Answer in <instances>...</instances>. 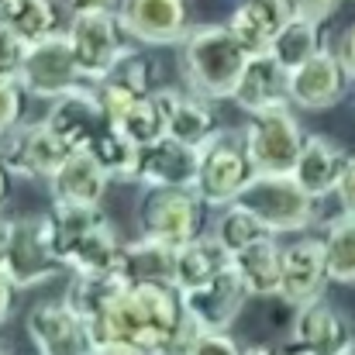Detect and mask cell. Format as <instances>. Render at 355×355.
I'll use <instances>...</instances> for the list:
<instances>
[{
	"mask_svg": "<svg viewBox=\"0 0 355 355\" xmlns=\"http://www.w3.org/2000/svg\"><path fill=\"white\" fill-rule=\"evenodd\" d=\"M187 331H190V321L183 314L180 290L166 283L128 286L118 304L101 321L90 324V335L97 345L118 342L145 355H176Z\"/></svg>",
	"mask_w": 355,
	"mask_h": 355,
	"instance_id": "cell-1",
	"label": "cell"
},
{
	"mask_svg": "<svg viewBox=\"0 0 355 355\" xmlns=\"http://www.w3.org/2000/svg\"><path fill=\"white\" fill-rule=\"evenodd\" d=\"M59 255L73 272H118L121 245L101 204H69L52 200L45 211Z\"/></svg>",
	"mask_w": 355,
	"mask_h": 355,
	"instance_id": "cell-2",
	"label": "cell"
},
{
	"mask_svg": "<svg viewBox=\"0 0 355 355\" xmlns=\"http://www.w3.org/2000/svg\"><path fill=\"white\" fill-rule=\"evenodd\" d=\"M180 62H183L187 87L193 94L221 101L235 94L248 52L238 45L228 24H200L190 28L187 38L180 42Z\"/></svg>",
	"mask_w": 355,
	"mask_h": 355,
	"instance_id": "cell-3",
	"label": "cell"
},
{
	"mask_svg": "<svg viewBox=\"0 0 355 355\" xmlns=\"http://www.w3.org/2000/svg\"><path fill=\"white\" fill-rule=\"evenodd\" d=\"M0 269L14 279V286H38L66 269L55 235H52V225H49V214L7 221Z\"/></svg>",
	"mask_w": 355,
	"mask_h": 355,
	"instance_id": "cell-4",
	"label": "cell"
},
{
	"mask_svg": "<svg viewBox=\"0 0 355 355\" xmlns=\"http://www.w3.org/2000/svg\"><path fill=\"white\" fill-rule=\"evenodd\" d=\"M238 204L248 207L272 235H286L314 221L318 197H311L293 180V173H255L252 183L238 193Z\"/></svg>",
	"mask_w": 355,
	"mask_h": 355,
	"instance_id": "cell-5",
	"label": "cell"
},
{
	"mask_svg": "<svg viewBox=\"0 0 355 355\" xmlns=\"http://www.w3.org/2000/svg\"><path fill=\"white\" fill-rule=\"evenodd\" d=\"M197 152H200V166H197V187H193V193L204 204H211V207L235 204L238 193L255 176V166H252V155L245 148L241 131H218Z\"/></svg>",
	"mask_w": 355,
	"mask_h": 355,
	"instance_id": "cell-6",
	"label": "cell"
},
{
	"mask_svg": "<svg viewBox=\"0 0 355 355\" xmlns=\"http://www.w3.org/2000/svg\"><path fill=\"white\" fill-rule=\"evenodd\" d=\"M17 80H21V87L31 97H45V101H55V97H66V94L94 87V80L80 69L66 31H55V35L28 45Z\"/></svg>",
	"mask_w": 355,
	"mask_h": 355,
	"instance_id": "cell-7",
	"label": "cell"
},
{
	"mask_svg": "<svg viewBox=\"0 0 355 355\" xmlns=\"http://www.w3.org/2000/svg\"><path fill=\"white\" fill-rule=\"evenodd\" d=\"M241 138H245L255 173H293L307 135L300 121L293 118L290 104H279V107L255 111L241 128Z\"/></svg>",
	"mask_w": 355,
	"mask_h": 355,
	"instance_id": "cell-8",
	"label": "cell"
},
{
	"mask_svg": "<svg viewBox=\"0 0 355 355\" xmlns=\"http://www.w3.org/2000/svg\"><path fill=\"white\" fill-rule=\"evenodd\" d=\"M69 145L42 121V124H14L10 131L0 135V166L17 173V176H35L49 180L66 159Z\"/></svg>",
	"mask_w": 355,
	"mask_h": 355,
	"instance_id": "cell-9",
	"label": "cell"
},
{
	"mask_svg": "<svg viewBox=\"0 0 355 355\" xmlns=\"http://www.w3.org/2000/svg\"><path fill=\"white\" fill-rule=\"evenodd\" d=\"M200 221H204V200L193 190L152 187V193L141 204V235L159 238L173 248L200 235Z\"/></svg>",
	"mask_w": 355,
	"mask_h": 355,
	"instance_id": "cell-10",
	"label": "cell"
},
{
	"mask_svg": "<svg viewBox=\"0 0 355 355\" xmlns=\"http://www.w3.org/2000/svg\"><path fill=\"white\" fill-rule=\"evenodd\" d=\"M124 28L118 21V10H80L73 14L66 38L76 52L80 69L97 83L124 52Z\"/></svg>",
	"mask_w": 355,
	"mask_h": 355,
	"instance_id": "cell-11",
	"label": "cell"
},
{
	"mask_svg": "<svg viewBox=\"0 0 355 355\" xmlns=\"http://www.w3.org/2000/svg\"><path fill=\"white\" fill-rule=\"evenodd\" d=\"M248 297L252 293H248V286L238 276L235 266H228L225 272H218L214 279H207L200 286L180 290L187 321L193 328H211V331H228L232 321L241 314V307H245Z\"/></svg>",
	"mask_w": 355,
	"mask_h": 355,
	"instance_id": "cell-12",
	"label": "cell"
},
{
	"mask_svg": "<svg viewBox=\"0 0 355 355\" xmlns=\"http://www.w3.org/2000/svg\"><path fill=\"white\" fill-rule=\"evenodd\" d=\"M349 80L352 76L342 66L338 52L321 49L314 59H307L304 66L290 69V76H286L290 104H297L304 111H328L349 94Z\"/></svg>",
	"mask_w": 355,
	"mask_h": 355,
	"instance_id": "cell-13",
	"label": "cell"
},
{
	"mask_svg": "<svg viewBox=\"0 0 355 355\" xmlns=\"http://www.w3.org/2000/svg\"><path fill=\"white\" fill-rule=\"evenodd\" d=\"M352 328L342 311H335L324 297L297 307L290 324V352L286 355H338L352 345Z\"/></svg>",
	"mask_w": 355,
	"mask_h": 355,
	"instance_id": "cell-14",
	"label": "cell"
},
{
	"mask_svg": "<svg viewBox=\"0 0 355 355\" xmlns=\"http://www.w3.org/2000/svg\"><path fill=\"white\" fill-rule=\"evenodd\" d=\"M121 28L145 45H176L190 31L187 0H118Z\"/></svg>",
	"mask_w": 355,
	"mask_h": 355,
	"instance_id": "cell-15",
	"label": "cell"
},
{
	"mask_svg": "<svg viewBox=\"0 0 355 355\" xmlns=\"http://www.w3.org/2000/svg\"><path fill=\"white\" fill-rule=\"evenodd\" d=\"M28 335L38 345V355H90L97 345L90 335V324L66 300L31 307Z\"/></svg>",
	"mask_w": 355,
	"mask_h": 355,
	"instance_id": "cell-16",
	"label": "cell"
},
{
	"mask_svg": "<svg viewBox=\"0 0 355 355\" xmlns=\"http://www.w3.org/2000/svg\"><path fill=\"white\" fill-rule=\"evenodd\" d=\"M197 166L200 152L173 135H162L148 145H138V162H135V180L148 187H180L193 190L197 187Z\"/></svg>",
	"mask_w": 355,
	"mask_h": 355,
	"instance_id": "cell-17",
	"label": "cell"
},
{
	"mask_svg": "<svg viewBox=\"0 0 355 355\" xmlns=\"http://www.w3.org/2000/svg\"><path fill=\"white\" fill-rule=\"evenodd\" d=\"M328 283H331V276H328V259H324L321 238H300V241L283 248L279 297L290 307H304V304L324 297Z\"/></svg>",
	"mask_w": 355,
	"mask_h": 355,
	"instance_id": "cell-18",
	"label": "cell"
},
{
	"mask_svg": "<svg viewBox=\"0 0 355 355\" xmlns=\"http://www.w3.org/2000/svg\"><path fill=\"white\" fill-rule=\"evenodd\" d=\"M152 94V62L131 49L121 52V59L94 83V97L104 107V114L121 124V118L145 97Z\"/></svg>",
	"mask_w": 355,
	"mask_h": 355,
	"instance_id": "cell-19",
	"label": "cell"
},
{
	"mask_svg": "<svg viewBox=\"0 0 355 355\" xmlns=\"http://www.w3.org/2000/svg\"><path fill=\"white\" fill-rule=\"evenodd\" d=\"M297 14H300L297 0H241L235 7V14L228 17V28L252 59V55L269 52L276 31L283 24H290Z\"/></svg>",
	"mask_w": 355,
	"mask_h": 355,
	"instance_id": "cell-20",
	"label": "cell"
},
{
	"mask_svg": "<svg viewBox=\"0 0 355 355\" xmlns=\"http://www.w3.org/2000/svg\"><path fill=\"white\" fill-rule=\"evenodd\" d=\"M45 124L69 145V148H90V141L111 124V118L104 114V107L90 90H76L66 97L52 101V111L45 114Z\"/></svg>",
	"mask_w": 355,
	"mask_h": 355,
	"instance_id": "cell-21",
	"label": "cell"
},
{
	"mask_svg": "<svg viewBox=\"0 0 355 355\" xmlns=\"http://www.w3.org/2000/svg\"><path fill=\"white\" fill-rule=\"evenodd\" d=\"M286 69L269 55H252L238 76V87L232 94L241 111L255 114V111H266V107H279V104H290V90H286Z\"/></svg>",
	"mask_w": 355,
	"mask_h": 355,
	"instance_id": "cell-22",
	"label": "cell"
},
{
	"mask_svg": "<svg viewBox=\"0 0 355 355\" xmlns=\"http://www.w3.org/2000/svg\"><path fill=\"white\" fill-rule=\"evenodd\" d=\"M349 162V152L342 145H335L331 138L324 135H307L304 138V148L297 155V166H293V180L311 193V197H328L335 193L338 187V176Z\"/></svg>",
	"mask_w": 355,
	"mask_h": 355,
	"instance_id": "cell-23",
	"label": "cell"
},
{
	"mask_svg": "<svg viewBox=\"0 0 355 355\" xmlns=\"http://www.w3.org/2000/svg\"><path fill=\"white\" fill-rule=\"evenodd\" d=\"M107 183H111V176L87 148H73L69 159L49 176L52 197L69 200V204H101Z\"/></svg>",
	"mask_w": 355,
	"mask_h": 355,
	"instance_id": "cell-24",
	"label": "cell"
},
{
	"mask_svg": "<svg viewBox=\"0 0 355 355\" xmlns=\"http://www.w3.org/2000/svg\"><path fill=\"white\" fill-rule=\"evenodd\" d=\"M173 272H176V248L173 245L152 235H141L138 241L121 245L118 276L124 283H131V286H141V283L173 286Z\"/></svg>",
	"mask_w": 355,
	"mask_h": 355,
	"instance_id": "cell-25",
	"label": "cell"
},
{
	"mask_svg": "<svg viewBox=\"0 0 355 355\" xmlns=\"http://www.w3.org/2000/svg\"><path fill=\"white\" fill-rule=\"evenodd\" d=\"M232 266V252L225 248V241L218 235H197L187 245L176 248V272H173V286L176 290H190L200 286L207 279H214L218 272H225Z\"/></svg>",
	"mask_w": 355,
	"mask_h": 355,
	"instance_id": "cell-26",
	"label": "cell"
},
{
	"mask_svg": "<svg viewBox=\"0 0 355 355\" xmlns=\"http://www.w3.org/2000/svg\"><path fill=\"white\" fill-rule=\"evenodd\" d=\"M232 266L245 279L252 297H276L279 293V272H283V248L276 235L259 238L245 248L232 252Z\"/></svg>",
	"mask_w": 355,
	"mask_h": 355,
	"instance_id": "cell-27",
	"label": "cell"
},
{
	"mask_svg": "<svg viewBox=\"0 0 355 355\" xmlns=\"http://www.w3.org/2000/svg\"><path fill=\"white\" fill-rule=\"evenodd\" d=\"M131 283H124L118 272H76L69 290H66V304L87 321H101L121 297Z\"/></svg>",
	"mask_w": 355,
	"mask_h": 355,
	"instance_id": "cell-28",
	"label": "cell"
},
{
	"mask_svg": "<svg viewBox=\"0 0 355 355\" xmlns=\"http://www.w3.org/2000/svg\"><path fill=\"white\" fill-rule=\"evenodd\" d=\"M221 131V121L211 107V97L204 94H180L176 90V101H173V111H169V135L200 148L204 141H211L214 135Z\"/></svg>",
	"mask_w": 355,
	"mask_h": 355,
	"instance_id": "cell-29",
	"label": "cell"
},
{
	"mask_svg": "<svg viewBox=\"0 0 355 355\" xmlns=\"http://www.w3.org/2000/svg\"><path fill=\"white\" fill-rule=\"evenodd\" d=\"M321 21L318 17H307V14H297L290 24H283L269 45V55L290 73L297 66H304L307 59H314L321 52Z\"/></svg>",
	"mask_w": 355,
	"mask_h": 355,
	"instance_id": "cell-30",
	"label": "cell"
},
{
	"mask_svg": "<svg viewBox=\"0 0 355 355\" xmlns=\"http://www.w3.org/2000/svg\"><path fill=\"white\" fill-rule=\"evenodd\" d=\"M173 101H176V90H152V94H145V97L121 118V128H124L138 145H148V141L169 135Z\"/></svg>",
	"mask_w": 355,
	"mask_h": 355,
	"instance_id": "cell-31",
	"label": "cell"
},
{
	"mask_svg": "<svg viewBox=\"0 0 355 355\" xmlns=\"http://www.w3.org/2000/svg\"><path fill=\"white\" fill-rule=\"evenodd\" d=\"M0 17L28 45L59 31V10H55L52 0H0Z\"/></svg>",
	"mask_w": 355,
	"mask_h": 355,
	"instance_id": "cell-32",
	"label": "cell"
},
{
	"mask_svg": "<svg viewBox=\"0 0 355 355\" xmlns=\"http://www.w3.org/2000/svg\"><path fill=\"white\" fill-rule=\"evenodd\" d=\"M111 180H135V162H138V141L121 128V124H107L87 148Z\"/></svg>",
	"mask_w": 355,
	"mask_h": 355,
	"instance_id": "cell-33",
	"label": "cell"
},
{
	"mask_svg": "<svg viewBox=\"0 0 355 355\" xmlns=\"http://www.w3.org/2000/svg\"><path fill=\"white\" fill-rule=\"evenodd\" d=\"M321 241H324L328 276L335 283L355 286V214H342Z\"/></svg>",
	"mask_w": 355,
	"mask_h": 355,
	"instance_id": "cell-34",
	"label": "cell"
},
{
	"mask_svg": "<svg viewBox=\"0 0 355 355\" xmlns=\"http://www.w3.org/2000/svg\"><path fill=\"white\" fill-rule=\"evenodd\" d=\"M214 235L225 241V248L228 252H238V248H245V245H252V241H259V238H269L272 232L248 211V207H241V204H228L225 211H221V218H218V225H214Z\"/></svg>",
	"mask_w": 355,
	"mask_h": 355,
	"instance_id": "cell-35",
	"label": "cell"
},
{
	"mask_svg": "<svg viewBox=\"0 0 355 355\" xmlns=\"http://www.w3.org/2000/svg\"><path fill=\"white\" fill-rule=\"evenodd\" d=\"M176 355H241L238 342L228 331H211V328H193L187 331L183 345Z\"/></svg>",
	"mask_w": 355,
	"mask_h": 355,
	"instance_id": "cell-36",
	"label": "cell"
},
{
	"mask_svg": "<svg viewBox=\"0 0 355 355\" xmlns=\"http://www.w3.org/2000/svg\"><path fill=\"white\" fill-rule=\"evenodd\" d=\"M24 97H28V90L21 87L17 76H0V135L10 131L14 124H21Z\"/></svg>",
	"mask_w": 355,
	"mask_h": 355,
	"instance_id": "cell-37",
	"label": "cell"
},
{
	"mask_svg": "<svg viewBox=\"0 0 355 355\" xmlns=\"http://www.w3.org/2000/svg\"><path fill=\"white\" fill-rule=\"evenodd\" d=\"M24 52H28V42L0 17V76H17Z\"/></svg>",
	"mask_w": 355,
	"mask_h": 355,
	"instance_id": "cell-38",
	"label": "cell"
},
{
	"mask_svg": "<svg viewBox=\"0 0 355 355\" xmlns=\"http://www.w3.org/2000/svg\"><path fill=\"white\" fill-rule=\"evenodd\" d=\"M335 197L342 204L345 214H355V155H349L342 176H338V187H335Z\"/></svg>",
	"mask_w": 355,
	"mask_h": 355,
	"instance_id": "cell-39",
	"label": "cell"
},
{
	"mask_svg": "<svg viewBox=\"0 0 355 355\" xmlns=\"http://www.w3.org/2000/svg\"><path fill=\"white\" fill-rule=\"evenodd\" d=\"M338 59H342V66L349 69V76L355 80V24L342 35V42H338Z\"/></svg>",
	"mask_w": 355,
	"mask_h": 355,
	"instance_id": "cell-40",
	"label": "cell"
},
{
	"mask_svg": "<svg viewBox=\"0 0 355 355\" xmlns=\"http://www.w3.org/2000/svg\"><path fill=\"white\" fill-rule=\"evenodd\" d=\"M14 290H17V286H14V279L0 269V324L10 318V307H14Z\"/></svg>",
	"mask_w": 355,
	"mask_h": 355,
	"instance_id": "cell-41",
	"label": "cell"
},
{
	"mask_svg": "<svg viewBox=\"0 0 355 355\" xmlns=\"http://www.w3.org/2000/svg\"><path fill=\"white\" fill-rule=\"evenodd\" d=\"M297 3H300V14L318 17V21H324V17L335 14V7H338V0H297Z\"/></svg>",
	"mask_w": 355,
	"mask_h": 355,
	"instance_id": "cell-42",
	"label": "cell"
},
{
	"mask_svg": "<svg viewBox=\"0 0 355 355\" xmlns=\"http://www.w3.org/2000/svg\"><path fill=\"white\" fill-rule=\"evenodd\" d=\"M73 14L80 10H118V0H62Z\"/></svg>",
	"mask_w": 355,
	"mask_h": 355,
	"instance_id": "cell-43",
	"label": "cell"
},
{
	"mask_svg": "<svg viewBox=\"0 0 355 355\" xmlns=\"http://www.w3.org/2000/svg\"><path fill=\"white\" fill-rule=\"evenodd\" d=\"M90 355H145V352H138L131 345H118V342H104V345H94Z\"/></svg>",
	"mask_w": 355,
	"mask_h": 355,
	"instance_id": "cell-44",
	"label": "cell"
},
{
	"mask_svg": "<svg viewBox=\"0 0 355 355\" xmlns=\"http://www.w3.org/2000/svg\"><path fill=\"white\" fill-rule=\"evenodd\" d=\"M241 355H283V352L272 349V345H252V349H241Z\"/></svg>",
	"mask_w": 355,
	"mask_h": 355,
	"instance_id": "cell-45",
	"label": "cell"
},
{
	"mask_svg": "<svg viewBox=\"0 0 355 355\" xmlns=\"http://www.w3.org/2000/svg\"><path fill=\"white\" fill-rule=\"evenodd\" d=\"M3 193H7V169L0 166V200H3Z\"/></svg>",
	"mask_w": 355,
	"mask_h": 355,
	"instance_id": "cell-46",
	"label": "cell"
},
{
	"mask_svg": "<svg viewBox=\"0 0 355 355\" xmlns=\"http://www.w3.org/2000/svg\"><path fill=\"white\" fill-rule=\"evenodd\" d=\"M3 238H7V221H0V252H3Z\"/></svg>",
	"mask_w": 355,
	"mask_h": 355,
	"instance_id": "cell-47",
	"label": "cell"
},
{
	"mask_svg": "<svg viewBox=\"0 0 355 355\" xmlns=\"http://www.w3.org/2000/svg\"><path fill=\"white\" fill-rule=\"evenodd\" d=\"M338 355H355V342L349 345V349H345V352H338Z\"/></svg>",
	"mask_w": 355,
	"mask_h": 355,
	"instance_id": "cell-48",
	"label": "cell"
},
{
	"mask_svg": "<svg viewBox=\"0 0 355 355\" xmlns=\"http://www.w3.org/2000/svg\"><path fill=\"white\" fill-rule=\"evenodd\" d=\"M0 355H3V352H0Z\"/></svg>",
	"mask_w": 355,
	"mask_h": 355,
	"instance_id": "cell-49",
	"label": "cell"
}]
</instances>
